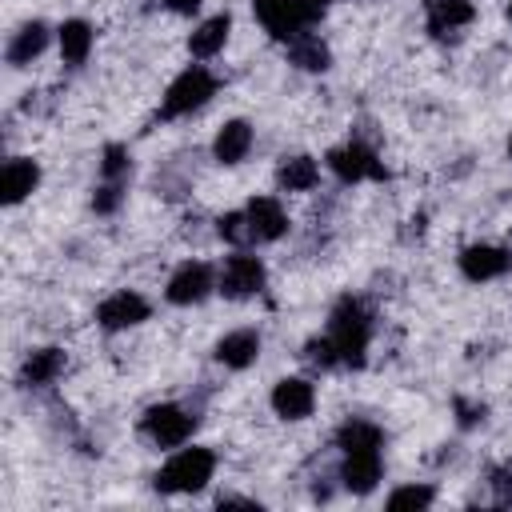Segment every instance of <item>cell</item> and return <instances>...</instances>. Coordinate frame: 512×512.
Returning a JSON list of instances; mask_svg holds the SVG:
<instances>
[{
  "label": "cell",
  "instance_id": "7",
  "mask_svg": "<svg viewBox=\"0 0 512 512\" xmlns=\"http://www.w3.org/2000/svg\"><path fill=\"white\" fill-rule=\"evenodd\" d=\"M264 280H268V272H264L260 256L236 252V256L224 260V268L216 276V292H224L228 300H248V296H256L264 288Z\"/></svg>",
  "mask_w": 512,
  "mask_h": 512
},
{
  "label": "cell",
  "instance_id": "33",
  "mask_svg": "<svg viewBox=\"0 0 512 512\" xmlns=\"http://www.w3.org/2000/svg\"><path fill=\"white\" fill-rule=\"evenodd\" d=\"M312 4H316V8H324V4H332V0H312Z\"/></svg>",
  "mask_w": 512,
  "mask_h": 512
},
{
  "label": "cell",
  "instance_id": "23",
  "mask_svg": "<svg viewBox=\"0 0 512 512\" xmlns=\"http://www.w3.org/2000/svg\"><path fill=\"white\" fill-rule=\"evenodd\" d=\"M316 180H320V164L312 156H284L276 168V184L284 192H308L316 188Z\"/></svg>",
  "mask_w": 512,
  "mask_h": 512
},
{
  "label": "cell",
  "instance_id": "10",
  "mask_svg": "<svg viewBox=\"0 0 512 512\" xmlns=\"http://www.w3.org/2000/svg\"><path fill=\"white\" fill-rule=\"evenodd\" d=\"M508 268H512V252L500 248V244H468V248L460 252V272H464V280H472V284L500 280Z\"/></svg>",
  "mask_w": 512,
  "mask_h": 512
},
{
  "label": "cell",
  "instance_id": "6",
  "mask_svg": "<svg viewBox=\"0 0 512 512\" xmlns=\"http://www.w3.org/2000/svg\"><path fill=\"white\" fill-rule=\"evenodd\" d=\"M328 168L336 172L340 184H360V180H388V168L376 160V152L360 140H348L328 152Z\"/></svg>",
  "mask_w": 512,
  "mask_h": 512
},
{
  "label": "cell",
  "instance_id": "22",
  "mask_svg": "<svg viewBox=\"0 0 512 512\" xmlns=\"http://www.w3.org/2000/svg\"><path fill=\"white\" fill-rule=\"evenodd\" d=\"M288 60L304 72H324L332 64V52L316 32H300L296 40H288Z\"/></svg>",
  "mask_w": 512,
  "mask_h": 512
},
{
  "label": "cell",
  "instance_id": "19",
  "mask_svg": "<svg viewBox=\"0 0 512 512\" xmlns=\"http://www.w3.org/2000/svg\"><path fill=\"white\" fill-rule=\"evenodd\" d=\"M248 148H252V124H248V120H228V124L216 132V140H212L216 164H240V160L248 156Z\"/></svg>",
  "mask_w": 512,
  "mask_h": 512
},
{
  "label": "cell",
  "instance_id": "21",
  "mask_svg": "<svg viewBox=\"0 0 512 512\" xmlns=\"http://www.w3.org/2000/svg\"><path fill=\"white\" fill-rule=\"evenodd\" d=\"M228 28H232V20L220 12V16H208L204 24H196V32L188 36V52L196 56V60H208V56H216L220 48H224V40H228Z\"/></svg>",
  "mask_w": 512,
  "mask_h": 512
},
{
  "label": "cell",
  "instance_id": "27",
  "mask_svg": "<svg viewBox=\"0 0 512 512\" xmlns=\"http://www.w3.org/2000/svg\"><path fill=\"white\" fill-rule=\"evenodd\" d=\"M304 360H308L312 368H340V360H336V348H332L328 332H324V336H312V340L304 344Z\"/></svg>",
  "mask_w": 512,
  "mask_h": 512
},
{
  "label": "cell",
  "instance_id": "35",
  "mask_svg": "<svg viewBox=\"0 0 512 512\" xmlns=\"http://www.w3.org/2000/svg\"><path fill=\"white\" fill-rule=\"evenodd\" d=\"M508 16H512V0H508Z\"/></svg>",
  "mask_w": 512,
  "mask_h": 512
},
{
  "label": "cell",
  "instance_id": "26",
  "mask_svg": "<svg viewBox=\"0 0 512 512\" xmlns=\"http://www.w3.org/2000/svg\"><path fill=\"white\" fill-rule=\"evenodd\" d=\"M436 500V492L428 484H404L388 496V508H428Z\"/></svg>",
  "mask_w": 512,
  "mask_h": 512
},
{
  "label": "cell",
  "instance_id": "15",
  "mask_svg": "<svg viewBox=\"0 0 512 512\" xmlns=\"http://www.w3.org/2000/svg\"><path fill=\"white\" fill-rule=\"evenodd\" d=\"M216 360L224 364V368H248V364H256V356H260V332L256 328H236V332H224L220 340H216Z\"/></svg>",
  "mask_w": 512,
  "mask_h": 512
},
{
  "label": "cell",
  "instance_id": "20",
  "mask_svg": "<svg viewBox=\"0 0 512 512\" xmlns=\"http://www.w3.org/2000/svg\"><path fill=\"white\" fill-rule=\"evenodd\" d=\"M56 40H60V56H64V64L80 68V64L88 60V52H92L96 32H92L88 20H64V24L56 28Z\"/></svg>",
  "mask_w": 512,
  "mask_h": 512
},
{
  "label": "cell",
  "instance_id": "34",
  "mask_svg": "<svg viewBox=\"0 0 512 512\" xmlns=\"http://www.w3.org/2000/svg\"><path fill=\"white\" fill-rule=\"evenodd\" d=\"M508 156H512V136H508Z\"/></svg>",
  "mask_w": 512,
  "mask_h": 512
},
{
  "label": "cell",
  "instance_id": "16",
  "mask_svg": "<svg viewBox=\"0 0 512 512\" xmlns=\"http://www.w3.org/2000/svg\"><path fill=\"white\" fill-rule=\"evenodd\" d=\"M64 368H68V356H64L60 348H36V352H28L24 364H20V384H24V388H48V384L60 380Z\"/></svg>",
  "mask_w": 512,
  "mask_h": 512
},
{
  "label": "cell",
  "instance_id": "2",
  "mask_svg": "<svg viewBox=\"0 0 512 512\" xmlns=\"http://www.w3.org/2000/svg\"><path fill=\"white\" fill-rule=\"evenodd\" d=\"M216 472V452L212 448H184L176 452L160 472H156V492H200Z\"/></svg>",
  "mask_w": 512,
  "mask_h": 512
},
{
  "label": "cell",
  "instance_id": "5",
  "mask_svg": "<svg viewBox=\"0 0 512 512\" xmlns=\"http://www.w3.org/2000/svg\"><path fill=\"white\" fill-rule=\"evenodd\" d=\"M196 428V416L180 404H152L140 416V432L156 444V448H180Z\"/></svg>",
  "mask_w": 512,
  "mask_h": 512
},
{
  "label": "cell",
  "instance_id": "30",
  "mask_svg": "<svg viewBox=\"0 0 512 512\" xmlns=\"http://www.w3.org/2000/svg\"><path fill=\"white\" fill-rule=\"evenodd\" d=\"M488 484H492V500L500 508H512V464H496L488 472Z\"/></svg>",
  "mask_w": 512,
  "mask_h": 512
},
{
  "label": "cell",
  "instance_id": "17",
  "mask_svg": "<svg viewBox=\"0 0 512 512\" xmlns=\"http://www.w3.org/2000/svg\"><path fill=\"white\" fill-rule=\"evenodd\" d=\"M476 8L468 0H424V24L432 36H448V32H460L464 24H472Z\"/></svg>",
  "mask_w": 512,
  "mask_h": 512
},
{
  "label": "cell",
  "instance_id": "1",
  "mask_svg": "<svg viewBox=\"0 0 512 512\" xmlns=\"http://www.w3.org/2000/svg\"><path fill=\"white\" fill-rule=\"evenodd\" d=\"M328 340L336 348L340 368H360L368 360V344H372V316L356 296H340L332 316H328Z\"/></svg>",
  "mask_w": 512,
  "mask_h": 512
},
{
  "label": "cell",
  "instance_id": "24",
  "mask_svg": "<svg viewBox=\"0 0 512 512\" xmlns=\"http://www.w3.org/2000/svg\"><path fill=\"white\" fill-rule=\"evenodd\" d=\"M380 444H384V432H380L372 420L348 416V420L336 428V448H340V452H360V448H380Z\"/></svg>",
  "mask_w": 512,
  "mask_h": 512
},
{
  "label": "cell",
  "instance_id": "13",
  "mask_svg": "<svg viewBox=\"0 0 512 512\" xmlns=\"http://www.w3.org/2000/svg\"><path fill=\"white\" fill-rule=\"evenodd\" d=\"M312 408H316V388L308 380H300V376L276 380V388H272V412L276 416L304 420V416H312Z\"/></svg>",
  "mask_w": 512,
  "mask_h": 512
},
{
  "label": "cell",
  "instance_id": "12",
  "mask_svg": "<svg viewBox=\"0 0 512 512\" xmlns=\"http://www.w3.org/2000/svg\"><path fill=\"white\" fill-rule=\"evenodd\" d=\"M384 476V460H380V448H360V452H344V464H340V480L348 492L364 496L380 484Z\"/></svg>",
  "mask_w": 512,
  "mask_h": 512
},
{
  "label": "cell",
  "instance_id": "4",
  "mask_svg": "<svg viewBox=\"0 0 512 512\" xmlns=\"http://www.w3.org/2000/svg\"><path fill=\"white\" fill-rule=\"evenodd\" d=\"M256 20L276 36V40H296L300 32H308L324 8H316L312 0H252Z\"/></svg>",
  "mask_w": 512,
  "mask_h": 512
},
{
  "label": "cell",
  "instance_id": "18",
  "mask_svg": "<svg viewBox=\"0 0 512 512\" xmlns=\"http://www.w3.org/2000/svg\"><path fill=\"white\" fill-rule=\"evenodd\" d=\"M44 48H48V24H44V20H28L20 32H12L4 56H8L12 68H24V64H32Z\"/></svg>",
  "mask_w": 512,
  "mask_h": 512
},
{
  "label": "cell",
  "instance_id": "25",
  "mask_svg": "<svg viewBox=\"0 0 512 512\" xmlns=\"http://www.w3.org/2000/svg\"><path fill=\"white\" fill-rule=\"evenodd\" d=\"M132 176V156L124 144H108L100 152V180H116V184H128Z\"/></svg>",
  "mask_w": 512,
  "mask_h": 512
},
{
  "label": "cell",
  "instance_id": "14",
  "mask_svg": "<svg viewBox=\"0 0 512 512\" xmlns=\"http://www.w3.org/2000/svg\"><path fill=\"white\" fill-rule=\"evenodd\" d=\"M36 184H40V164L28 160V156H12L4 164V172H0V196H4L8 208H16L20 200H28L36 192Z\"/></svg>",
  "mask_w": 512,
  "mask_h": 512
},
{
  "label": "cell",
  "instance_id": "9",
  "mask_svg": "<svg viewBox=\"0 0 512 512\" xmlns=\"http://www.w3.org/2000/svg\"><path fill=\"white\" fill-rule=\"evenodd\" d=\"M148 300L140 296V292H112L108 300H100V308H96V324L100 328H108V332H124V328H136V324H144L148 320Z\"/></svg>",
  "mask_w": 512,
  "mask_h": 512
},
{
  "label": "cell",
  "instance_id": "31",
  "mask_svg": "<svg viewBox=\"0 0 512 512\" xmlns=\"http://www.w3.org/2000/svg\"><path fill=\"white\" fill-rule=\"evenodd\" d=\"M456 416H460V428H476V424H484V416H488V408L484 404H476V400H456Z\"/></svg>",
  "mask_w": 512,
  "mask_h": 512
},
{
  "label": "cell",
  "instance_id": "11",
  "mask_svg": "<svg viewBox=\"0 0 512 512\" xmlns=\"http://www.w3.org/2000/svg\"><path fill=\"white\" fill-rule=\"evenodd\" d=\"M244 220H248L252 244H272V240H280L288 232V216H284L280 200H272V196H252L244 204Z\"/></svg>",
  "mask_w": 512,
  "mask_h": 512
},
{
  "label": "cell",
  "instance_id": "8",
  "mask_svg": "<svg viewBox=\"0 0 512 512\" xmlns=\"http://www.w3.org/2000/svg\"><path fill=\"white\" fill-rule=\"evenodd\" d=\"M212 288H216V272H212L204 260H188V264H180V268L172 272L164 296H168V304L188 308V304H200Z\"/></svg>",
  "mask_w": 512,
  "mask_h": 512
},
{
  "label": "cell",
  "instance_id": "3",
  "mask_svg": "<svg viewBox=\"0 0 512 512\" xmlns=\"http://www.w3.org/2000/svg\"><path fill=\"white\" fill-rule=\"evenodd\" d=\"M216 96V76L204 68V64H188L164 92L160 100V120H176V116H188L196 108H204L208 100Z\"/></svg>",
  "mask_w": 512,
  "mask_h": 512
},
{
  "label": "cell",
  "instance_id": "28",
  "mask_svg": "<svg viewBox=\"0 0 512 512\" xmlns=\"http://www.w3.org/2000/svg\"><path fill=\"white\" fill-rule=\"evenodd\" d=\"M124 188H128V184H116V180H100V184H96V192H92V208H96L100 216L116 212V208H120V200H124Z\"/></svg>",
  "mask_w": 512,
  "mask_h": 512
},
{
  "label": "cell",
  "instance_id": "29",
  "mask_svg": "<svg viewBox=\"0 0 512 512\" xmlns=\"http://www.w3.org/2000/svg\"><path fill=\"white\" fill-rule=\"evenodd\" d=\"M216 232L228 240V244H252V236H248V220H244V212H224L220 220H216Z\"/></svg>",
  "mask_w": 512,
  "mask_h": 512
},
{
  "label": "cell",
  "instance_id": "32",
  "mask_svg": "<svg viewBox=\"0 0 512 512\" xmlns=\"http://www.w3.org/2000/svg\"><path fill=\"white\" fill-rule=\"evenodd\" d=\"M168 12H176V16H192L196 8H200V0H160Z\"/></svg>",
  "mask_w": 512,
  "mask_h": 512
}]
</instances>
